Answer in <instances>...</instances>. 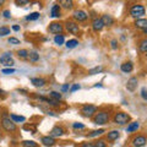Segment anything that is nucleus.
I'll return each instance as SVG.
<instances>
[{"mask_svg":"<svg viewBox=\"0 0 147 147\" xmlns=\"http://www.w3.org/2000/svg\"><path fill=\"white\" fill-rule=\"evenodd\" d=\"M110 47H112V49H118V42L115 39H113L112 42H110Z\"/></svg>","mask_w":147,"mask_h":147,"instance_id":"obj_41","label":"nucleus"},{"mask_svg":"<svg viewBox=\"0 0 147 147\" xmlns=\"http://www.w3.org/2000/svg\"><path fill=\"white\" fill-rule=\"evenodd\" d=\"M50 16L53 18L60 17V5L59 4H54L52 6V9H50Z\"/></svg>","mask_w":147,"mask_h":147,"instance_id":"obj_15","label":"nucleus"},{"mask_svg":"<svg viewBox=\"0 0 147 147\" xmlns=\"http://www.w3.org/2000/svg\"><path fill=\"white\" fill-rule=\"evenodd\" d=\"M28 53L30 52L27 49H20L17 52V57L20 59H24V60H25V59H28Z\"/></svg>","mask_w":147,"mask_h":147,"instance_id":"obj_26","label":"nucleus"},{"mask_svg":"<svg viewBox=\"0 0 147 147\" xmlns=\"http://www.w3.org/2000/svg\"><path fill=\"white\" fill-rule=\"evenodd\" d=\"M141 97L144 98L145 100H147V90L145 88V87H144V88L141 90Z\"/></svg>","mask_w":147,"mask_h":147,"instance_id":"obj_39","label":"nucleus"},{"mask_svg":"<svg viewBox=\"0 0 147 147\" xmlns=\"http://www.w3.org/2000/svg\"><path fill=\"white\" fill-rule=\"evenodd\" d=\"M93 145H94V147H107V144H105L104 140H97Z\"/></svg>","mask_w":147,"mask_h":147,"instance_id":"obj_37","label":"nucleus"},{"mask_svg":"<svg viewBox=\"0 0 147 147\" xmlns=\"http://www.w3.org/2000/svg\"><path fill=\"white\" fill-rule=\"evenodd\" d=\"M81 113H82V115L86 118H92L97 113V107L93 104H85L84 107L81 108Z\"/></svg>","mask_w":147,"mask_h":147,"instance_id":"obj_4","label":"nucleus"},{"mask_svg":"<svg viewBox=\"0 0 147 147\" xmlns=\"http://www.w3.org/2000/svg\"><path fill=\"white\" fill-rule=\"evenodd\" d=\"M45 81L44 79H40V77H34V79H31V84L33 85L34 87H43L45 85Z\"/></svg>","mask_w":147,"mask_h":147,"instance_id":"obj_20","label":"nucleus"},{"mask_svg":"<svg viewBox=\"0 0 147 147\" xmlns=\"http://www.w3.org/2000/svg\"><path fill=\"white\" fill-rule=\"evenodd\" d=\"M135 27L136 28H141V30L147 28V18H139V20H136Z\"/></svg>","mask_w":147,"mask_h":147,"instance_id":"obj_21","label":"nucleus"},{"mask_svg":"<svg viewBox=\"0 0 147 147\" xmlns=\"http://www.w3.org/2000/svg\"><path fill=\"white\" fill-rule=\"evenodd\" d=\"M137 87V79L136 77H131V79H129L127 84H126V90L130 91V92H134Z\"/></svg>","mask_w":147,"mask_h":147,"instance_id":"obj_13","label":"nucleus"},{"mask_svg":"<svg viewBox=\"0 0 147 147\" xmlns=\"http://www.w3.org/2000/svg\"><path fill=\"white\" fill-rule=\"evenodd\" d=\"M50 98H52L53 100H57V102H59V100L61 99V93H59V92H55V91H52L49 93Z\"/></svg>","mask_w":147,"mask_h":147,"instance_id":"obj_31","label":"nucleus"},{"mask_svg":"<svg viewBox=\"0 0 147 147\" xmlns=\"http://www.w3.org/2000/svg\"><path fill=\"white\" fill-rule=\"evenodd\" d=\"M69 90H70V85L69 84H65V85L61 86V92H67Z\"/></svg>","mask_w":147,"mask_h":147,"instance_id":"obj_42","label":"nucleus"},{"mask_svg":"<svg viewBox=\"0 0 147 147\" xmlns=\"http://www.w3.org/2000/svg\"><path fill=\"white\" fill-rule=\"evenodd\" d=\"M7 42H9V44H12V45H17V44H20V43H21V42H20V39L15 38V37H10V38L7 39Z\"/></svg>","mask_w":147,"mask_h":147,"instance_id":"obj_36","label":"nucleus"},{"mask_svg":"<svg viewBox=\"0 0 147 147\" xmlns=\"http://www.w3.org/2000/svg\"><path fill=\"white\" fill-rule=\"evenodd\" d=\"M64 135V129L60 127V126H55L52 129V131H50V135L52 137H60Z\"/></svg>","mask_w":147,"mask_h":147,"instance_id":"obj_16","label":"nucleus"},{"mask_svg":"<svg viewBox=\"0 0 147 147\" xmlns=\"http://www.w3.org/2000/svg\"><path fill=\"white\" fill-rule=\"evenodd\" d=\"M109 113L105 112V110H102V112L96 113V115L93 118V123L97 124V125H104V124H108L109 121Z\"/></svg>","mask_w":147,"mask_h":147,"instance_id":"obj_2","label":"nucleus"},{"mask_svg":"<svg viewBox=\"0 0 147 147\" xmlns=\"http://www.w3.org/2000/svg\"><path fill=\"white\" fill-rule=\"evenodd\" d=\"M1 72L4 74V75H11V74L15 72V69L13 67H5V69H3Z\"/></svg>","mask_w":147,"mask_h":147,"instance_id":"obj_35","label":"nucleus"},{"mask_svg":"<svg viewBox=\"0 0 147 147\" xmlns=\"http://www.w3.org/2000/svg\"><path fill=\"white\" fill-rule=\"evenodd\" d=\"M119 136H120V132H119L118 130H112V131H109V132H108L107 139H108V141L113 142V141L118 140V139H119Z\"/></svg>","mask_w":147,"mask_h":147,"instance_id":"obj_18","label":"nucleus"},{"mask_svg":"<svg viewBox=\"0 0 147 147\" xmlns=\"http://www.w3.org/2000/svg\"><path fill=\"white\" fill-rule=\"evenodd\" d=\"M81 147H94V145H93V144H91V142H85V144L82 145Z\"/></svg>","mask_w":147,"mask_h":147,"instance_id":"obj_44","label":"nucleus"},{"mask_svg":"<svg viewBox=\"0 0 147 147\" xmlns=\"http://www.w3.org/2000/svg\"><path fill=\"white\" fill-rule=\"evenodd\" d=\"M139 49H140V52H142V53H147V38L142 39L141 42H140Z\"/></svg>","mask_w":147,"mask_h":147,"instance_id":"obj_29","label":"nucleus"},{"mask_svg":"<svg viewBox=\"0 0 147 147\" xmlns=\"http://www.w3.org/2000/svg\"><path fill=\"white\" fill-rule=\"evenodd\" d=\"M140 127V123L139 121H132V123H129L127 126H126V132H135L139 130Z\"/></svg>","mask_w":147,"mask_h":147,"instance_id":"obj_17","label":"nucleus"},{"mask_svg":"<svg viewBox=\"0 0 147 147\" xmlns=\"http://www.w3.org/2000/svg\"><path fill=\"white\" fill-rule=\"evenodd\" d=\"M113 121L118 124V125H125V124H129V121H130V115L124 112H118L114 114Z\"/></svg>","mask_w":147,"mask_h":147,"instance_id":"obj_3","label":"nucleus"},{"mask_svg":"<svg viewBox=\"0 0 147 147\" xmlns=\"http://www.w3.org/2000/svg\"><path fill=\"white\" fill-rule=\"evenodd\" d=\"M63 30H64V27H63L61 24H59V22H52V24L49 25V27H48V31L50 32V33H54L55 36L61 34Z\"/></svg>","mask_w":147,"mask_h":147,"instance_id":"obj_9","label":"nucleus"},{"mask_svg":"<svg viewBox=\"0 0 147 147\" xmlns=\"http://www.w3.org/2000/svg\"><path fill=\"white\" fill-rule=\"evenodd\" d=\"M54 43L57 45H63L64 43H65V37H64V34H57L54 37Z\"/></svg>","mask_w":147,"mask_h":147,"instance_id":"obj_22","label":"nucleus"},{"mask_svg":"<svg viewBox=\"0 0 147 147\" xmlns=\"http://www.w3.org/2000/svg\"><path fill=\"white\" fill-rule=\"evenodd\" d=\"M40 142H42V145L45 146V147H52V146H54L55 144H57L55 139L52 137V136H43L42 140H40Z\"/></svg>","mask_w":147,"mask_h":147,"instance_id":"obj_11","label":"nucleus"},{"mask_svg":"<svg viewBox=\"0 0 147 147\" xmlns=\"http://www.w3.org/2000/svg\"><path fill=\"white\" fill-rule=\"evenodd\" d=\"M3 15H4V17H5V18H10L11 17V12L9 11V10H5V11L3 12Z\"/></svg>","mask_w":147,"mask_h":147,"instance_id":"obj_43","label":"nucleus"},{"mask_svg":"<svg viewBox=\"0 0 147 147\" xmlns=\"http://www.w3.org/2000/svg\"><path fill=\"white\" fill-rule=\"evenodd\" d=\"M146 13V9L144 5H141V4H135V5H132L131 9H130V15L136 18V20H139V18H142Z\"/></svg>","mask_w":147,"mask_h":147,"instance_id":"obj_1","label":"nucleus"},{"mask_svg":"<svg viewBox=\"0 0 147 147\" xmlns=\"http://www.w3.org/2000/svg\"><path fill=\"white\" fill-rule=\"evenodd\" d=\"M103 24H102V20H100V17H97L94 18L93 21H92V28H93V31L96 32H99L103 30Z\"/></svg>","mask_w":147,"mask_h":147,"instance_id":"obj_12","label":"nucleus"},{"mask_svg":"<svg viewBox=\"0 0 147 147\" xmlns=\"http://www.w3.org/2000/svg\"><path fill=\"white\" fill-rule=\"evenodd\" d=\"M28 59H30V61H32V63L38 61L39 60V54L37 52H34V50H32V52L28 53Z\"/></svg>","mask_w":147,"mask_h":147,"instance_id":"obj_24","label":"nucleus"},{"mask_svg":"<svg viewBox=\"0 0 147 147\" xmlns=\"http://www.w3.org/2000/svg\"><path fill=\"white\" fill-rule=\"evenodd\" d=\"M72 127L74 129H85V125L82 123H74L72 124Z\"/></svg>","mask_w":147,"mask_h":147,"instance_id":"obj_38","label":"nucleus"},{"mask_svg":"<svg viewBox=\"0 0 147 147\" xmlns=\"http://www.w3.org/2000/svg\"><path fill=\"white\" fill-rule=\"evenodd\" d=\"M1 126L4 127L5 131H9V132H12L16 130V124L13 123L10 117H3L1 119Z\"/></svg>","mask_w":147,"mask_h":147,"instance_id":"obj_6","label":"nucleus"},{"mask_svg":"<svg viewBox=\"0 0 147 147\" xmlns=\"http://www.w3.org/2000/svg\"><path fill=\"white\" fill-rule=\"evenodd\" d=\"M102 70H103L102 66H96L93 69H91V70H88V75H96V74H99Z\"/></svg>","mask_w":147,"mask_h":147,"instance_id":"obj_34","label":"nucleus"},{"mask_svg":"<svg viewBox=\"0 0 147 147\" xmlns=\"http://www.w3.org/2000/svg\"><path fill=\"white\" fill-rule=\"evenodd\" d=\"M147 144V137L145 135H137L131 140L132 147H144Z\"/></svg>","mask_w":147,"mask_h":147,"instance_id":"obj_7","label":"nucleus"},{"mask_svg":"<svg viewBox=\"0 0 147 147\" xmlns=\"http://www.w3.org/2000/svg\"><path fill=\"white\" fill-rule=\"evenodd\" d=\"M144 33H145V34H147V28H145V30H144Z\"/></svg>","mask_w":147,"mask_h":147,"instance_id":"obj_49","label":"nucleus"},{"mask_svg":"<svg viewBox=\"0 0 147 147\" xmlns=\"http://www.w3.org/2000/svg\"><path fill=\"white\" fill-rule=\"evenodd\" d=\"M72 16H74V18H75V21H77V22H84L88 18L87 12L84 11V10H75L72 13Z\"/></svg>","mask_w":147,"mask_h":147,"instance_id":"obj_10","label":"nucleus"},{"mask_svg":"<svg viewBox=\"0 0 147 147\" xmlns=\"http://www.w3.org/2000/svg\"><path fill=\"white\" fill-rule=\"evenodd\" d=\"M10 119H11L13 123H24V121L26 120L25 117H22V115H16V114H11Z\"/></svg>","mask_w":147,"mask_h":147,"instance_id":"obj_25","label":"nucleus"},{"mask_svg":"<svg viewBox=\"0 0 147 147\" xmlns=\"http://www.w3.org/2000/svg\"><path fill=\"white\" fill-rule=\"evenodd\" d=\"M22 146L24 147H38V144L34 142L33 140H25V141H22Z\"/></svg>","mask_w":147,"mask_h":147,"instance_id":"obj_28","label":"nucleus"},{"mask_svg":"<svg viewBox=\"0 0 147 147\" xmlns=\"http://www.w3.org/2000/svg\"><path fill=\"white\" fill-rule=\"evenodd\" d=\"M94 87H102V85H100V84H97V85H94Z\"/></svg>","mask_w":147,"mask_h":147,"instance_id":"obj_47","label":"nucleus"},{"mask_svg":"<svg viewBox=\"0 0 147 147\" xmlns=\"http://www.w3.org/2000/svg\"><path fill=\"white\" fill-rule=\"evenodd\" d=\"M3 4H4V0H0V6H1Z\"/></svg>","mask_w":147,"mask_h":147,"instance_id":"obj_48","label":"nucleus"},{"mask_svg":"<svg viewBox=\"0 0 147 147\" xmlns=\"http://www.w3.org/2000/svg\"><path fill=\"white\" fill-rule=\"evenodd\" d=\"M39 12H32V13H30L28 16L26 17V20L27 21H36V20H38L39 18Z\"/></svg>","mask_w":147,"mask_h":147,"instance_id":"obj_32","label":"nucleus"},{"mask_svg":"<svg viewBox=\"0 0 147 147\" xmlns=\"http://www.w3.org/2000/svg\"><path fill=\"white\" fill-rule=\"evenodd\" d=\"M59 4H60V6L65 7V9H71L74 6V3L71 1V0H60Z\"/></svg>","mask_w":147,"mask_h":147,"instance_id":"obj_27","label":"nucleus"},{"mask_svg":"<svg viewBox=\"0 0 147 147\" xmlns=\"http://www.w3.org/2000/svg\"><path fill=\"white\" fill-rule=\"evenodd\" d=\"M16 4L22 6V5H25V4H28V1H26V0H20V1H16Z\"/></svg>","mask_w":147,"mask_h":147,"instance_id":"obj_45","label":"nucleus"},{"mask_svg":"<svg viewBox=\"0 0 147 147\" xmlns=\"http://www.w3.org/2000/svg\"><path fill=\"white\" fill-rule=\"evenodd\" d=\"M0 64H3L4 66L7 67H12L15 65V61L12 59V53L11 52H5L1 57H0Z\"/></svg>","mask_w":147,"mask_h":147,"instance_id":"obj_5","label":"nucleus"},{"mask_svg":"<svg viewBox=\"0 0 147 147\" xmlns=\"http://www.w3.org/2000/svg\"><path fill=\"white\" fill-rule=\"evenodd\" d=\"M103 132H105L104 129H98V130H94V131H92L91 134H88V137H96V136H99V135H102Z\"/></svg>","mask_w":147,"mask_h":147,"instance_id":"obj_33","label":"nucleus"},{"mask_svg":"<svg viewBox=\"0 0 147 147\" xmlns=\"http://www.w3.org/2000/svg\"><path fill=\"white\" fill-rule=\"evenodd\" d=\"M65 45H66L67 49H74V48H76L77 45H79V40L77 39H69L67 42L65 43Z\"/></svg>","mask_w":147,"mask_h":147,"instance_id":"obj_23","label":"nucleus"},{"mask_svg":"<svg viewBox=\"0 0 147 147\" xmlns=\"http://www.w3.org/2000/svg\"><path fill=\"white\" fill-rule=\"evenodd\" d=\"M10 32H11V30L6 26L0 27V37H6V36L10 34Z\"/></svg>","mask_w":147,"mask_h":147,"instance_id":"obj_30","label":"nucleus"},{"mask_svg":"<svg viewBox=\"0 0 147 147\" xmlns=\"http://www.w3.org/2000/svg\"><path fill=\"white\" fill-rule=\"evenodd\" d=\"M120 70L123 72H125V74H129V72H131L132 70H134V65H132L131 61H125L120 65Z\"/></svg>","mask_w":147,"mask_h":147,"instance_id":"obj_14","label":"nucleus"},{"mask_svg":"<svg viewBox=\"0 0 147 147\" xmlns=\"http://www.w3.org/2000/svg\"><path fill=\"white\" fill-rule=\"evenodd\" d=\"M65 28L67 32H70L72 34H77L80 31V27L77 25V22L75 21H66L65 22Z\"/></svg>","mask_w":147,"mask_h":147,"instance_id":"obj_8","label":"nucleus"},{"mask_svg":"<svg viewBox=\"0 0 147 147\" xmlns=\"http://www.w3.org/2000/svg\"><path fill=\"white\" fill-rule=\"evenodd\" d=\"M12 30L17 32V31H20L21 28H20V26H18V25H13V26H12Z\"/></svg>","mask_w":147,"mask_h":147,"instance_id":"obj_46","label":"nucleus"},{"mask_svg":"<svg viewBox=\"0 0 147 147\" xmlns=\"http://www.w3.org/2000/svg\"><path fill=\"white\" fill-rule=\"evenodd\" d=\"M80 88H81V86H80L79 84H76V85H74V86L70 87V92H75V91L80 90Z\"/></svg>","mask_w":147,"mask_h":147,"instance_id":"obj_40","label":"nucleus"},{"mask_svg":"<svg viewBox=\"0 0 147 147\" xmlns=\"http://www.w3.org/2000/svg\"><path fill=\"white\" fill-rule=\"evenodd\" d=\"M100 20H102L103 26H112L114 24V18L110 15H103L100 17Z\"/></svg>","mask_w":147,"mask_h":147,"instance_id":"obj_19","label":"nucleus"}]
</instances>
